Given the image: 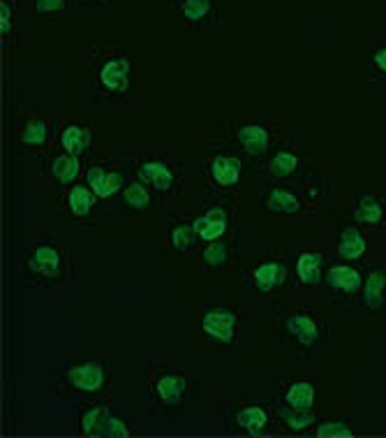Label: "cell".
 Listing matches in <instances>:
<instances>
[{"label":"cell","mask_w":386,"mask_h":438,"mask_svg":"<svg viewBox=\"0 0 386 438\" xmlns=\"http://www.w3.org/2000/svg\"><path fill=\"white\" fill-rule=\"evenodd\" d=\"M202 260H204V267H209V269L239 267V234L222 236L218 241L204 243Z\"/></svg>","instance_id":"20"},{"label":"cell","mask_w":386,"mask_h":438,"mask_svg":"<svg viewBox=\"0 0 386 438\" xmlns=\"http://www.w3.org/2000/svg\"><path fill=\"white\" fill-rule=\"evenodd\" d=\"M61 204H63L61 211H65L74 220L91 218V213L95 209H100L98 195H95L86 183H74V185H70V188H65Z\"/></svg>","instance_id":"19"},{"label":"cell","mask_w":386,"mask_h":438,"mask_svg":"<svg viewBox=\"0 0 386 438\" xmlns=\"http://www.w3.org/2000/svg\"><path fill=\"white\" fill-rule=\"evenodd\" d=\"M386 218V204L384 199L375 197V195H366L359 199V204H356V211H354V220L359 222V225H368V227H377L382 225Z\"/></svg>","instance_id":"29"},{"label":"cell","mask_w":386,"mask_h":438,"mask_svg":"<svg viewBox=\"0 0 386 438\" xmlns=\"http://www.w3.org/2000/svg\"><path fill=\"white\" fill-rule=\"evenodd\" d=\"M72 271V255L54 236L35 241L24 255V285H65Z\"/></svg>","instance_id":"1"},{"label":"cell","mask_w":386,"mask_h":438,"mask_svg":"<svg viewBox=\"0 0 386 438\" xmlns=\"http://www.w3.org/2000/svg\"><path fill=\"white\" fill-rule=\"evenodd\" d=\"M303 165V155L299 153L294 142H278L273 146L257 174H262L266 181H292L299 176V169Z\"/></svg>","instance_id":"15"},{"label":"cell","mask_w":386,"mask_h":438,"mask_svg":"<svg viewBox=\"0 0 386 438\" xmlns=\"http://www.w3.org/2000/svg\"><path fill=\"white\" fill-rule=\"evenodd\" d=\"M137 176L160 195H181L185 172L174 158H144L137 162Z\"/></svg>","instance_id":"11"},{"label":"cell","mask_w":386,"mask_h":438,"mask_svg":"<svg viewBox=\"0 0 386 438\" xmlns=\"http://www.w3.org/2000/svg\"><path fill=\"white\" fill-rule=\"evenodd\" d=\"M158 195L160 192H155L151 185L141 181L135 169V174L130 176L128 185H125L123 192L118 195L116 206H121V211H130V213H153V211H158V204H160Z\"/></svg>","instance_id":"16"},{"label":"cell","mask_w":386,"mask_h":438,"mask_svg":"<svg viewBox=\"0 0 386 438\" xmlns=\"http://www.w3.org/2000/svg\"><path fill=\"white\" fill-rule=\"evenodd\" d=\"M49 123L42 121L40 116L35 114H26L21 116L19 128H17V146L21 153L26 155H40L47 151L49 146Z\"/></svg>","instance_id":"18"},{"label":"cell","mask_w":386,"mask_h":438,"mask_svg":"<svg viewBox=\"0 0 386 438\" xmlns=\"http://www.w3.org/2000/svg\"><path fill=\"white\" fill-rule=\"evenodd\" d=\"M195 227L202 243L239 234V209H236L234 197L225 192H213L204 202V211L195 216Z\"/></svg>","instance_id":"5"},{"label":"cell","mask_w":386,"mask_h":438,"mask_svg":"<svg viewBox=\"0 0 386 438\" xmlns=\"http://www.w3.org/2000/svg\"><path fill=\"white\" fill-rule=\"evenodd\" d=\"M105 436H109V438H125V436H130V425H128L125 420L111 418V420H109V425H107Z\"/></svg>","instance_id":"36"},{"label":"cell","mask_w":386,"mask_h":438,"mask_svg":"<svg viewBox=\"0 0 386 438\" xmlns=\"http://www.w3.org/2000/svg\"><path fill=\"white\" fill-rule=\"evenodd\" d=\"M243 174H246V160L232 146L222 144L218 151V146L213 144V153L211 148L206 151V183L213 192L234 195L241 188Z\"/></svg>","instance_id":"8"},{"label":"cell","mask_w":386,"mask_h":438,"mask_svg":"<svg viewBox=\"0 0 386 438\" xmlns=\"http://www.w3.org/2000/svg\"><path fill=\"white\" fill-rule=\"evenodd\" d=\"M109 388V369L105 362H72L63 367L61 395L65 397H102Z\"/></svg>","instance_id":"7"},{"label":"cell","mask_w":386,"mask_h":438,"mask_svg":"<svg viewBox=\"0 0 386 438\" xmlns=\"http://www.w3.org/2000/svg\"><path fill=\"white\" fill-rule=\"evenodd\" d=\"M81 7H88V10H98V7H109L111 0H74Z\"/></svg>","instance_id":"37"},{"label":"cell","mask_w":386,"mask_h":438,"mask_svg":"<svg viewBox=\"0 0 386 438\" xmlns=\"http://www.w3.org/2000/svg\"><path fill=\"white\" fill-rule=\"evenodd\" d=\"M190 378L183 365H158L148 376V402L153 415H174L188 402Z\"/></svg>","instance_id":"3"},{"label":"cell","mask_w":386,"mask_h":438,"mask_svg":"<svg viewBox=\"0 0 386 438\" xmlns=\"http://www.w3.org/2000/svg\"><path fill=\"white\" fill-rule=\"evenodd\" d=\"M135 162H118V160H93L84 172V183L98 195L102 206H116L118 195L128 185Z\"/></svg>","instance_id":"6"},{"label":"cell","mask_w":386,"mask_h":438,"mask_svg":"<svg viewBox=\"0 0 386 438\" xmlns=\"http://www.w3.org/2000/svg\"><path fill=\"white\" fill-rule=\"evenodd\" d=\"M169 21L185 28L218 26L222 19L220 0H167Z\"/></svg>","instance_id":"13"},{"label":"cell","mask_w":386,"mask_h":438,"mask_svg":"<svg viewBox=\"0 0 386 438\" xmlns=\"http://www.w3.org/2000/svg\"><path fill=\"white\" fill-rule=\"evenodd\" d=\"M322 339V330L315 316L306 309H285L280 311V341L292 344L296 353L308 355Z\"/></svg>","instance_id":"9"},{"label":"cell","mask_w":386,"mask_h":438,"mask_svg":"<svg viewBox=\"0 0 386 438\" xmlns=\"http://www.w3.org/2000/svg\"><path fill=\"white\" fill-rule=\"evenodd\" d=\"M246 283L255 290L259 297H276L282 288L287 285L289 278V262L287 255L280 253V250H271V253H264L257 260V264L252 267L248 274Z\"/></svg>","instance_id":"10"},{"label":"cell","mask_w":386,"mask_h":438,"mask_svg":"<svg viewBox=\"0 0 386 438\" xmlns=\"http://www.w3.org/2000/svg\"><path fill=\"white\" fill-rule=\"evenodd\" d=\"M74 0H35V14L37 19H54L65 10H70Z\"/></svg>","instance_id":"32"},{"label":"cell","mask_w":386,"mask_h":438,"mask_svg":"<svg viewBox=\"0 0 386 438\" xmlns=\"http://www.w3.org/2000/svg\"><path fill=\"white\" fill-rule=\"evenodd\" d=\"M167 241H169V248L178 250V253L195 250L199 243H202L197 227H195V218H190V216L169 218L167 220Z\"/></svg>","instance_id":"21"},{"label":"cell","mask_w":386,"mask_h":438,"mask_svg":"<svg viewBox=\"0 0 386 438\" xmlns=\"http://www.w3.org/2000/svg\"><path fill=\"white\" fill-rule=\"evenodd\" d=\"M93 135H91V125L84 121H68L58 128V148L68 151L72 155H86L88 148H91Z\"/></svg>","instance_id":"24"},{"label":"cell","mask_w":386,"mask_h":438,"mask_svg":"<svg viewBox=\"0 0 386 438\" xmlns=\"http://www.w3.org/2000/svg\"><path fill=\"white\" fill-rule=\"evenodd\" d=\"M93 98L116 102L128 95L130 88V54L128 49H95L93 51Z\"/></svg>","instance_id":"2"},{"label":"cell","mask_w":386,"mask_h":438,"mask_svg":"<svg viewBox=\"0 0 386 438\" xmlns=\"http://www.w3.org/2000/svg\"><path fill=\"white\" fill-rule=\"evenodd\" d=\"M271 411L273 415L278 418L280 422V427H285L289 429L292 434H301V432H306V429H310L317 422L315 418V413L313 411H296V408L292 406H287L282 399H276L271 406Z\"/></svg>","instance_id":"25"},{"label":"cell","mask_w":386,"mask_h":438,"mask_svg":"<svg viewBox=\"0 0 386 438\" xmlns=\"http://www.w3.org/2000/svg\"><path fill=\"white\" fill-rule=\"evenodd\" d=\"M384 297H386V274L384 271H373L363 285V302L366 306L377 313L384 309Z\"/></svg>","instance_id":"31"},{"label":"cell","mask_w":386,"mask_h":438,"mask_svg":"<svg viewBox=\"0 0 386 438\" xmlns=\"http://www.w3.org/2000/svg\"><path fill=\"white\" fill-rule=\"evenodd\" d=\"M271 425V408L257 402H236L225 411L227 432L246 436H266Z\"/></svg>","instance_id":"14"},{"label":"cell","mask_w":386,"mask_h":438,"mask_svg":"<svg viewBox=\"0 0 386 438\" xmlns=\"http://www.w3.org/2000/svg\"><path fill=\"white\" fill-rule=\"evenodd\" d=\"M324 281H326V285H329L331 290H336L338 295H356L363 285L359 269H354L350 264H333L331 269L326 271Z\"/></svg>","instance_id":"26"},{"label":"cell","mask_w":386,"mask_h":438,"mask_svg":"<svg viewBox=\"0 0 386 438\" xmlns=\"http://www.w3.org/2000/svg\"><path fill=\"white\" fill-rule=\"evenodd\" d=\"M84 172H86V167L81 165L79 155H72L68 151H63V148H58V153L49 162V174L61 190L70 188V185H74V183H79L81 174Z\"/></svg>","instance_id":"23"},{"label":"cell","mask_w":386,"mask_h":438,"mask_svg":"<svg viewBox=\"0 0 386 438\" xmlns=\"http://www.w3.org/2000/svg\"><path fill=\"white\" fill-rule=\"evenodd\" d=\"M370 70H373V79H386V47L373 51Z\"/></svg>","instance_id":"35"},{"label":"cell","mask_w":386,"mask_h":438,"mask_svg":"<svg viewBox=\"0 0 386 438\" xmlns=\"http://www.w3.org/2000/svg\"><path fill=\"white\" fill-rule=\"evenodd\" d=\"M338 255L343 260H359L366 255L368 250V243H366V236L359 232V227L354 225H347L343 227V232L338 236Z\"/></svg>","instance_id":"30"},{"label":"cell","mask_w":386,"mask_h":438,"mask_svg":"<svg viewBox=\"0 0 386 438\" xmlns=\"http://www.w3.org/2000/svg\"><path fill=\"white\" fill-rule=\"evenodd\" d=\"M225 144L232 146L243 160L252 162L257 169L269 158L278 144L276 125L266 121H232L225 123ZM255 169V174H257Z\"/></svg>","instance_id":"4"},{"label":"cell","mask_w":386,"mask_h":438,"mask_svg":"<svg viewBox=\"0 0 386 438\" xmlns=\"http://www.w3.org/2000/svg\"><path fill=\"white\" fill-rule=\"evenodd\" d=\"M280 399L287 406L296 408V411H313V402H315V388L313 383H285L282 385Z\"/></svg>","instance_id":"28"},{"label":"cell","mask_w":386,"mask_h":438,"mask_svg":"<svg viewBox=\"0 0 386 438\" xmlns=\"http://www.w3.org/2000/svg\"><path fill=\"white\" fill-rule=\"evenodd\" d=\"M306 183L292 181H266L259 188V206L269 213H301L308 206L306 202Z\"/></svg>","instance_id":"12"},{"label":"cell","mask_w":386,"mask_h":438,"mask_svg":"<svg viewBox=\"0 0 386 438\" xmlns=\"http://www.w3.org/2000/svg\"><path fill=\"white\" fill-rule=\"evenodd\" d=\"M326 264V255L322 253H301L296 257V278L301 285H319L322 283V271Z\"/></svg>","instance_id":"27"},{"label":"cell","mask_w":386,"mask_h":438,"mask_svg":"<svg viewBox=\"0 0 386 438\" xmlns=\"http://www.w3.org/2000/svg\"><path fill=\"white\" fill-rule=\"evenodd\" d=\"M0 12H3V40L5 44L7 42H14V28H17V5H14V0H3L0 3Z\"/></svg>","instance_id":"33"},{"label":"cell","mask_w":386,"mask_h":438,"mask_svg":"<svg viewBox=\"0 0 386 438\" xmlns=\"http://www.w3.org/2000/svg\"><path fill=\"white\" fill-rule=\"evenodd\" d=\"M317 436H324V438H350V436H354L352 434V429H350V425H345V422H340V420H331V422H322V425L317 427V432H315Z\"/></svg>","instance_id":"34"},{"label":"cell","mask_w":386,"mask_h":438,"mask_svg":"<svg viewBox=\"0 0 386 438\" xmlns=\"http://www.w3.org/2000/svg\"><path fill=\"white\" fill-rule=\"evenodd\" d=\"M236 325H239V311L225 309V306L209 309L202 318L204 337L213 341V344H234Z\"/></svg>","instance_id":"17"},{"label":"cell","mask_w":386,"mask_h":438,"mask_svg":"<svg viewBox=\"0 0 386 438\" xmlns=\"http://www.w3.org/2000/svg\"><path fill=\"white\" fill-rule=\"evenodd\" d=\"M109 420H111L109 404L100 402V397H95L88 404L81 406L79 420H77L79 434H84V436H105Z\"/></svg>","instance_id":"22"}]
</instances>
